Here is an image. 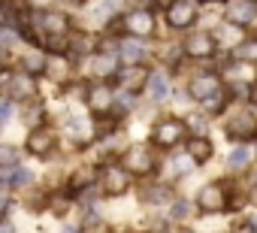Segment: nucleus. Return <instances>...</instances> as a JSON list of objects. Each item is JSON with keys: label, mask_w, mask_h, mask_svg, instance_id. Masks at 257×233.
I'll return each instance as SVG.
<instances>
[{"label": "nucleus", "mask_w": 257, "mask_h": 233, "mask_svg": "<svg viewBox=\"0 0 257 233\" xmlns=\"http://www.w3.org/2000/svg\"><path fill=\"white\" fill-rule=\"evenodd\" d=\"M127 170H131L134 176H137V182L143 179H155L158 173H161V152L152 146V143H127V149L121 152V158H118Z\"/></svg>", "instance_id": "obj_1"}, {"label": "nucleus", "mask_w": 257, "mask_h": 233, "mask_svg": "<svg viewBox=\"0 0 257 233\" xmlns=\"http://www.w3.org/2000/svg\"><path fill=\"white\" fill-rule=\"evenodd\" d=\"M191 137V128L185 119H176V115H167V119H158L152 128H149V143L164 152V155H173L179 146H185V140Z\"/></svg>", "instance_id": "obj_2"}, {"label": "nucleus", "mask_w": 257, "mask_h": 233, "mask_svg": "<svg viewBox=\"0 0 257 233\" xmlns=\"http://www.w3.org/2000/svg\"><path fill=\"white\" fill-rule=\"evenodd\" d=\"M137 185V176L127 170L121 161H106L100 164V182H97V191L103 200H121L134 191Z\"/></svg>", "instance_id": "obj_3"}, {"label": "nucleus", "mask_w": 257, "mask_h": 233, "mask_svg": "<svg viewBox=\"0 0 257 233\" xmlns=\"http://www.w3.org/2000/svg\"><path fill=\"white\" fill-rule=\"evenodd\" d=\"M230 194H233V182H230V179L206 182V185L194 194L197 215H230Z\"/></svg>", "instance_id": "obj_4"}, {"label": "nucleus", "mask_w": 257, "mask_h": 233, "mask_svg": "<svg viewBox=\"0 0 257 233\" xmlns=\"http://www.w3.org/2000/svg\"><path fill=\"white\" fill-rule=\"evenodd\" d=\"M61 149V131L49 122H40V125H31L28 128V137H25V155L37 158V161H52Z\"/></svg>", "instance_id": "obj_5"}, {"label": "nucleus", "mask_w": 257, "mask_h": 233, "mask_svg": "<svg viewBox=\"0 0 257 233\" xmlns=\"http://www.w3.org/2000/svg\"><path fill=\"white\" fill-rule=\"evenodd\" d=\"M115 94L118 88L112 85V79H88V88H85V109L91 119H106L112 115V106H115Z\"/></svg>", "instance_id": "obj_6"}, {"label": "nucleus", "mask_w": 257, "mask_h": 233, "mask_svg": "<svg viewBox=\"0 0 257 233\" xmlns=\"http://www.w3.org/2000/svg\"><path fill=\"white\" fill-rule=\"evenodd\" d=\"M182 49H185L188 61H215V58H221L227 52V49H221L215 31H200V28H194V31L185 34Z\"/></svg>", "instance_id": "obj_7"}, {"label": "nucleus", "mask_w": 257, "mask_h": 233, "mask_svg": "<svg viewBox=\"0 0 257 233\" xmlns=\"http://www.w3.org/2000/svg\"><path fill=\"white\" fill-rule=\"evenodd\" d=\"M203 19V4L200 0H173V4L164 10V25L170 31H194Z\"/></svg>", "instance_id": "obj_8"}, {"label": "nucleus", "mask_w": 257, "mask_h": 233, "mask_svg": "<svg viewBox=\"0 0 257 233\" xmlns=\"http://www.w3.org/2000/svg\"><path fill=\"white\" fill-rule=\"evenodd\" d=\"M227 88V82H224V73L221 70H200V73H194L191 79H188V94H191V100H194V106H200V103H206V100H212L215 94H221Z\"/></svg>", "instance_id": "obj_9"}, {"label": "nucleus", "mask_w": 257, "mask_h": 233, "mask_svg": "<svg viewBox=\"0 0 257 233\" xmlns=\"http://www.w3.org/2000/svg\"><path fill=\"white\" fill-rule=\"evenodd\" d=\"M34 19H37L40 34H43V43H46V37H70V34H73V19H70L67 13L55 10V7H49V10H34Z\"/></svg>", "instance_id": "obj_10"}, {"label": "nucleus", "mask_w": 257, "mask_h": 233, "mask_svg": "<svg viewBox=\"0 0 257 233\" xmlns=\"http://www.w3.org/2000/svg\"><path fill=\"white\" fill-rule=\"evenodd\" d=\"M97 182H100V164H82V167H76V170L67 173L64 191H70V194L79 200V197H85L88 191H94Z\"/></svg>", "instance_id": "obj_11"}, {"label": "nucleus", "mask_w": 257, "mask_h": 233, "mask_svg": "<svg viewBox=\"0 0 257 233\" xmlns=\"http://www.w3.org/2000/svg\"><path fill=\"white\" fill-rule=\"evenodd\" d=\"M152 70L146 64H121V70L112 76V85L118 91H131V94H146V82H149Z\"/></svg>", "instance_id": "obj_12"}, {"label": "nucleus", "mask_w": 257, "mask_h": 233, "mask_svg": "<svg viewBox=\"0 0 257 233\" xmlns=\"http://www.w3.org/2000/svg\"><path fill=\"white\" fill-rule=\"evenodd\" d=\"M124 28H127V34L149 40L158 34V16L152 7H134V10L124 13Z\"/></svg>", "instance_id": "obj_13"}, {"label": "nucleus", "mask_w": 257, "mask_h": 233, "mask_svg": "<svg viewBox=\"0 0 257 233\" xmlns=\"http://www.w3.org/2000/svg\"><path fill=\"white\" fill-rule=\"evenodd\" d=\"M4 94L13 97L19 106L28 103V100H34V97H43L40 94V76H31V73H25V70L16 67V73H13V79H10V85H7Z\"/></svg>", "instance_id": "obj_14"}, {"label": "nucleus", "mask_w": 257, "mask_h": 233, "mask_svg": "<svg viewBox=\"0 0 257 233\" xmlns=\"http://www.w3.org/2000/svg\"><path fill=\"white\" fill-rule=\"evenodd\" d=\"M224 137L230 143H254L257 140V119H251L248 112L233 115V119L224 122Z\"/></svg>", "instance_id": "obj_15"}, {"label": "nucleus", "mask_w": 257, "mask_h": 233, "mask_svg": "<svg viewBox=\"0 0 257 233\" xmlns=\"http://www.w3.org/2000/svg\"><path fill=\"white\" fill-rule=\"evenodd\" d=\"M221 16H224V22L251 28L257 22V4L254 0H224V13Z\"/></svg>", "instance_id": "obj_16"}, {"label": "nucleus", "mask_w": 257, "mask_h": 233, "mask_svg": "<svg viewBox=\"0 0 257 233\" xmlns=\"http://www.w3.org/2000/svg\"><path fill=\"white\" fill-rule=\"evenodd\" d=\"M182 149L191 155V161H194L197 167H206V164L215 161V143H212L209 134H191Z\"/></svg>", "instance_id": "obj_17"}, {"label": "nucleus", "mask_w": 257, "mask_h": 233, "mask_svg": "<svg viewBox=\"0 0 257 233\" xmlns=\"http://www.w3.org/2000/svg\"><path fill=\"white\" fill-rule=\"evenodd\" d=\"M118 58L121 64H146L149 61V46L143 37H134V34H127L118 40Z\"/></svg>", "instance_id": "obj_18"}, {"label": "nucleus", "mask_w": 257, "mask_h": 233, "mask_svg": "<svg viewBox=\"0 0 257 233\" xmlns=\"http://www.w3.org/2000/svg\"><path fill=\"white\" fill-rule=\"evenodd\" d=\"M176 197V191H173V185H167V182H152L149 179V185H143L140 188V194H137V200L143 203V206H170V200Z\"/></svg>", "instance_id": "obj_19"}, {"label": "nucleus", "mask_w": 257, "mask_h": 233, "mask_svg": "<svg viewBox=\"0 0 257 233\" xmlns=\"http://www.w3.org/2000/svg\"><path fill=\"white\" fill-rule=\"evenodd\" d=\"M146 97L155 106H161V103H167L173 97V82H170V76L164 70H152V76L146 82Z\"/></svg>", "instance_id": "obj_20"}, {"label": "nucleus", "mask_w": 257, "mask_h": 233, "mask_svg": "<svg viewBox=\"0 0 257 233\" xmlns=\"http://www.w3.org/2000/svg\"><path fill=\"white\" fill-rule=\"evenodd\" d=\"M19 70H25V73L43 79L46 70H49V52H46L43 46H31V52H25V55L19 58Z\"/></svg>", "instance_id": "obj_21"}, {"label": "nucleus", "mask_w": 257, "mask_h": 233, "mask_svg": "<svg viewBox=\"0 0 257 233\" xmlns=\"http://www.w3.org/2000/svg\"><path fill=\"white\" fill-rule=\"evenodd\" d=\"M254 161H257V158H254V146H251V143H233V149H230V155H227V170H230V173H242V170H248Z\"/></svg>", "instance_id": "obj_22"}, {"label": "nucleus", "mask_w": 257, "mask_h": 233, "mask_svg": "<svg viewBox=\"0 0 257 233\" xmlns=\"http://www.w3.org/2000/svg\"><path fill=\"white\" fill-rule=\"evenodd\" d=\"M197 212V206H194V200H188V197H182V194H176L173 200H170V206H167V218L173 221V224H179V221H185V218H191Z\"/></svg>", "instance_id": "obj_23"}, {"label": "nucleus", "mask_w": 257, "mask_h": 233, "mask_svg": "<svg viewBox=\"0 0 257 233\" xmlns=\"http://www.w3.org/2000/svg\"><path fill=\"white\" fill-rule=\"evenodd\" d=\"M49 200H52V191H28L25 197H22V206L31 212V215H43V212H49Z\"/></svg>", "instance_id": "obj_24"}, {"label": "nucleus", "mask_w": 257, "mask_h": 233, "mask_svg": "<svg viewBox=\"0 0 257 233\" xmlns=\"http://www.w3.org/2000/svg\"><path fill=\"white\" fill-rule=\"evenodd\" d=\"M22 119H25L28 125H40V122H46V103H43V97H34V100L22 103Z\"/></svg>", "instance_id": "obj_25"}, {"label": "nucleus", "mask_w": 257, "mask_h": 233, "mask_svg": "<svg viewBox=\"0 0 257 233\" xmlns=\"http://www.w3.org/2000/svg\"><path fill=\"white\" fill-rule=\"evenodd\" d=\"M22 152H25V149H19V146H13V143H0V170L22 164Z\"/></svg>", "instance_id": "obj_26"}, {"label": "nucleus", "mask_w": 257, "mask_h": 233, "mask_svg": "<svg viewBox=\"0 0 257 233\" xmlns=\"http://www.w3.org/2000/svg\"><path fill=\"white\" fill-rule=\"evenodd\" d=\"M236 58H245V61H251V64H257V37L251 40V37H245L236 49H230Z\"/></svg>", "instance_id": "obj_27"}, {"label": "nucleus", "mask_w": 257, "mask_h": 233, "mask_svg": "<svg viewBox=\"0 0 257 233\" xmlns=\"http://www.w3.org/2000/svg\"><path fill=\"white\" fill-rule=\"evenodd\" d=\"M185 122H188V128H191V134H206V128H209V115L197 106L191 115H185Z\"/></svg>", "instance_id": "obj_28"}, {"label": "nucleus", "mask_w": 257, "mask_h": 233, "mask_svg": "<svg viewBox=\"0 0 257 233\" xmlns=\"http://www.w3.org/2000/svg\"><path fill=\"white\" fill-rule=\"evenodd\" d=\"M16 100L13 97H7V94H0V128H4V125H10L13 122V115H16Z\"/></svg>", "instance_id": "obj_29"}, {"label": "nucleus", "mask_w": 257, "mask_h": 233, "mask_svg": "<svg viewBox=\"0 0 257 233\" xmlns=\"http://www.w3.org/2000/svg\"><path fill=\"white\" fill-rule=\"evenodd\" d=\"M245 106L248 109H257V79L248 82V91H245Z\"/></svg>", "instance_id": "obj_30"}, {"label": "nucleus", "mask_w": 257, "mask_h": 233, "mask_svg": "<svg viewBox=\"0 0 257 233\" xmlns=\"http://www.w3.org/2000/svg\"><path fill=\"white\" fill-rule=\"evenodd\" d=\"M7 28H13V10L10 4H0V31H7Z\"/></svg>", "instance_id": "obj_31"}, {"label": "nucleus", "mask_w": 257, "mask_h": 233, "mask_svg": "<svg viewBox=\"0 0 257 233\" xmlns=\"http://www.w3.org/2000/svg\"><path fill=\"white\" fill-rule=\"evenodd\" d=\"M233 230H257V215H248L245 221H233Z\"/></svg>", "instance_id": "obj_32"}, {"label": "nucleus", "mask_w": 257, "mask_h": 233, "mask_svg": "<svg viewBox=\"0 0 257 233\" xmlns=\"http://www.w3.org/2000/svg\"><path fill=\"white\" fill-rule=\"evenodd\" d=\"M16 203H13V197H7V200H0V224L7 221V215H10V209H13Z\"/></svg>", "instance_id": "obj_33"}, {"label": "nucleus", "mask_w": 257, "mask_h": 233, "mask_svg": "<svg viewBox=\"0 0 257 233\" xmlns=\"http://www.w3.org/2000/svg\"><path fill=\"white\" fill-rule=\"evenodd\" d=\"M248 206H254L257 209V179L251 182V188H248Z\"/></svg>", "instance_id": "obj_34"}, {"label": "nucleus", "mask_w": 257, "mask_h": 233, "mask_svg": "<svg viewBox=\"0 0 257 233\" xmlns=\"http://www.w3.org/2000/svg\"><path fill=\"white\" fill-rule=\"evenodd\" d=\"M28 4L34 10H49V7H55V0H28Z\"/></svg>", "instance_id": "obj_35"}, {"label": "nucleus", "mask_w": 257, "mask_h": 233, "mask_svg": "<svg viewBox=\"0 0 257 233\" xmlns=\"http://www.w3.org/2000/svg\"><path fill=\"white\" fill-rule=\"evenodd\" d=\"M170 4H173V0H152V4H149V7H152V10H167Z\"/></svg>", "instance_id": "obj_36"}, {"label": "nucleus", "mask_w": 257, "mask_h": 233, "mask_svg": "<svg viewBox=\"0 0 257 233\" xmlns=\"http://www.w3.org/2000/svg\"><path fill=\"white\" fill-rule=\"evenodd\" d=\"M0 67H7V49H4V43H0Z\"/></svg>", "instance_id": "obj_37"}, {"label": "nucleus", "mask_w": 257, "mask_h": 233, "mask_svg": "<svg viewBox=\"0 0 257 233\" xmlns=\"http://www.w3.org/2000/svg\"><path fill=\"white\" fill-rule=\"evenodd\" d=\"M203 4H224V0H203Z\"/></svg>", "instance_id": "obj_38"}, {"label": "nucleus", "mask_w": 257, "mask_h": 233, "mask_svg": "<svg viewBox=\"0 0 257 233\" xmlns=\"http://www.w3.org/2000/svg\"><path fill=\"white\" fill-rule=\"evenodd\" d=\"M0 4H13V0H0Z\"/></svg>", "instance_id": "obj_39"}, {"label": "nucleus", "mask_w": 257, "mask_h": 233, "mask_svg": "<svg viewBox=\"0 0 257 233\" xmlns=\"http://www.w3.org/2000/svg\"><path fill=\"white\" fill-rule=\"evenodd\" d=\"M254 4H257V0H254Z\"/></svg>", "instance_id": "obj_40"}]
</instances>
